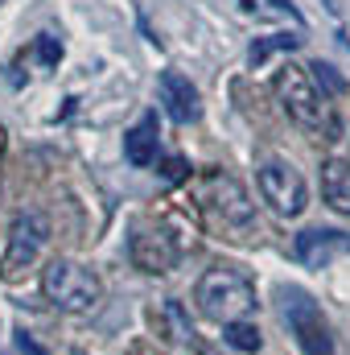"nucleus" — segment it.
<instances>
[{"mask_svg": "<svg viewBox=\"0 0 350 355\" xmlns=\"http://www.w3.org/2000/svg\"><path fill=\"white\" fill-rule=\"evenodd\" d=\"M194 302L202 310V318L227 327V322H243L252 310H256V285L243 268L235 265H214L202 272L198 289H194Z\"/></svg>", "mask_w": 350, "mask_h": 355, "instance_id": "obj_1", "label": "nucleus"}, {"mask_svg": "<svg viewBox=\"0 0 350 355\" xmlns=\"http://www.w3.org/2000/svg\"><path fill=\"white\" fill-rule=\"evenodd\" d=\"M42 293L62 314H91L103 302V281L71 257H54L42 268Z\"/></svg>", "mask_w": 350, "mask_h": 355, "instance_id": "obj_2", "label": "nucleus"}, {"mask_svg": "<svg viewBox=\"0 0 350 355\" xmlns=\"http://www.w3.org/2000/svg\"><path fill=\"white\" fill-rule=\"evenodd\" d=\"M272 87H276L280 107L288 112V120H297L301 128H309V132L334 128L330 107H326V95L317 91L313 75H309V67H297V62L280 67V71H276V79H272Z\"/></svg>", "mask_w": 350, "mask_h": 355, "instance_id": "obj_3", "label": "nucleus"}, {"mask_svg": "<svg viewBox=\"0 0 350 355\" xmlns=\"http://www.w3.org/2000/svg\"><path fill=\"white\" fill-rule=\"evenodd\" d=\"M280 314H284L288 331L297 335V343H301V352H305V355H334L330 327H326V318H322L317 302H313L305 289L284 285V289H280Z\"/></svg>", "mask_w": 350, "mask_h": 355, "instance_id": "obj_4", "label": "nucleus"}, {"mask_svg": "<svg viewBox=\"0 0 350 355\" xmlns=\"http://www.w3.org/2000/svg\"><path fill=\"white\" fill-rule=\"evenodd\" d=\"M256 182H260L264 202H268L280 219L305 215V207H309V186H305V178H301V170H297L293 162H280V157L264 162L260 170H256Z\"/></svg>", "mask_w": 350, "mask_h": 355, "instance_id": "obj_5", "label": "nucleus"}, {"mask_svg": "<svg viewBox=\"0 0 350 355\" xmlns=\"http://www.w3.org/2000/svg\"><path fill=\"white\" fill-rule=\"evenodd\" d=\"M46 240H50V219H46L42 211L17 215V219H12V232H8V248H4V257H0V277H4V281H21V272L42 257Z\"/></svg>", "mask_w": 350, "mask_h": 355, "instance_id": "obj_6", "label": "nucleus"}, {"mask_svg": "<svg viewBox=\"0 0 350 355\" xmlns=\"http://www.w3.org/2000/svg\"><path fill=\"white\" fill-rule=\"evenodd\" d=\"M128 261L140 268V272H149V277H165V272H174L177 261H181V244H177V236L169 227L149 223V227H136V232H132V240H128Z\"/></svg>", "mask_w": 350, "mask_h": 355, "instance_id": "obj_7", "label": "nucleus"}, {"mask_svg": "<svg viewBox=\"0 0 350 355\" xmlns=\"http://www.w3.org/2000/svg\"><path fill=\"white\" fill-rule=\"evenodd\" d=\"M210 198H214V211L223 215V223L248 227V223L256 219V202H252V194L239 186V178L210 174Z\"/></svg>", "mask_w": 350, "mask_h": 355, "instance_id": "obj_8", "label": "nucleus"}, {"mask_svg": "<svg viewBox=\"0 0 350 355\" xmlns=\"http://www.w3.org/2000/svg\"><path fill=\"white\" fill-rule=\"evenodd\" d=\"M157 95H161L165 116H169L174 124H190V120H198V112H202V103H198V87H194L181 71H161V79H157Z\"/></svg>", "mask_w": 350, "mask_h": 355, "instance_id": "obj_9", "label": "nucleus"}, {"mask_svg": "<svg viewBox=\"0 0 350 355\" xmlns=\"http://www.w3.org/2000/svg\"><path fill=\"white\" fill-rule=\"evenodd\" d=\"M338 252H350V236H347V232L309 227V232H301V236H297V257H301L305 265H313V268L330 265Z\"/></svg>", "mask_w": 350, "mask_h": 355, "instance_id": "obj_10", "label": "nucleus"}, {"mask_svg": "<svg viewBox=\"0 0 350 355\" xmlns=\"http://www.w3.org/2000/svg\"><path fill=\"white\" fill-rule=\"evenodd\" d=\"M157 141H161V128H157V112H145L128 132H124V157L132 166H153L157 162Z\"/></svg>", "mask_w": 350, "mask_h": 355, "instance_id": "obj_11", "label": "nucleus"}, {"mask_svg": "<svg viewBox=\"0 0 350 355\" xmlns=\"http://www.w3.org/2000/svg\"><path fill=\"white\" fill-rule=\"evenodd\" d=\"M322 194L338 215H350V157H326L322 162Z\"/></svg>", "mask_w": 350, "mask_h": 355, "instance_id": "obj_12", "label": "nucleus"}, {"mask_svg": "<svg viewBox=\"0 0 350 355\" xmlns=\"http://www.w3.org/2000/svg\"><path fill=\"white\" fill-rule=\"evenodd\" d=\"M301 42H305V37H301V33H288V29H284V33L256 37V42H252V50H248V62H252V67H264L272 54H280V50H297Z\"/></svg>", "mask_w": 350, "mask_h": 355, "instance_id": "obj_13", "label": "nucleus"}, {"mask_svg": "<svg viewBox=\"0 0 350 355\" xmlns=\"http://www.w3.org/2000/svg\"><path fill=\"white\" fill-rule=\"evenodd\" d=\"M223 343L227 347H235V352H243V355H256L264 347V339H260V327L256 322H227L223 327Z\"/></svg>", "mask_w": 350, "mask_h": 355, "instance_id": "obj_14", "label": "nucleus"}, {"mask_svg": "<svg viewBox=\"0 0 350 355\" xmlns=\"http://www.w3.org/2000/svg\"><path fill=\"white\" fill-rule=\"evenodd\" d=\"M33 54H37V62H42L46 71H54V67L62 62V42H58L54 33H37V42H33Z\"/></svg>", "mask_w": 350, "mask_h": 355, "instance_id": "obj_15", "label": "nucleus"}, {"mask_svg": "<svg viewBox=\"0 0 350 355\" xmlns=\"http://www.w3.org/2000/svg\"><path fill=\"white\" fill-rule=\"evenodd\" d=\"M309 71H313V83H322V87H326V95H342V91H347V79H342L330 62H313Z\"/></svg>", "mask_w": 350, "mask_h": 355, "instance_id": "obj_16", "label": "nucleus"}, {"mask_svg": "<svg viewBox=\"0 0 350 355\" xmlns=\"http://www.w3.org/2000/svg\"><path fill=\"white\" fill-rule=\"evenodd\" d=\"M17 347H21V355H50L37 339H33V335H29V331H21V335H17Z\"/></svg>", "mask_w": 350, "mask_h": 355, "instance_id": "obj_17", "label": "nucleus"}, {"mask_svg": "<svg viewBox=\"0 0 350 355\" xmlns=\"http://www.w3.org/2000/svg\"><path fill=\"white\" fill-rule=\"evenodd\" d=\"M161 174H165V182H181V178H185V157H169Z\"/></svg>", "mask_w": 350, "mask_h": 355, "instance_id": "obj_18", "label": "nucleus"}, {"mask_svg": "<svg viewBox=\"0 0 350 355\" xmlns=\"http://www.w3.org/2000/svg\"><path fill=\"white\" fill-rule=\"evenodd\" d=\"M268 4H272L276 12H288V17H293V21L301 25V12H297V4H293V0H268Z\"/></svg>", "mask_w": 350, "mask_h": 355, "instance_id": "obj_19", "label": "nucleus"}, {"mask_svg": "<svg viewBox=\"0 0 350 355\" xmlns=\"http://www.w3.org/2000/svg\"><path fill=\"white\" fill-rule=\"evenodd\" d=\"M239 8H243V12H256V0H239Z\"/></svg>", "mask_w": 350, "mask_h": 355, "instance_id": "obj_20", "label": "nucleus"}, {"mask_svg": "<svg viewBox=\"0 0 350 355\" xmlns=\"http://www.w3.org/2000/svg\"><path fill=\"white\" fill-rule=\"evenodd\" d=\"M198 355H219L214 347H198Z\"/></svg>", "mask_w": 350, "mask_h": 355, "instance_id": "obj_21", "label": "nucleus"}]
</instances>
